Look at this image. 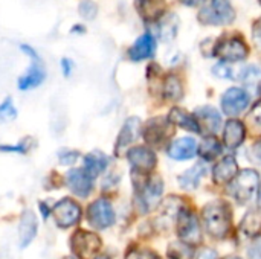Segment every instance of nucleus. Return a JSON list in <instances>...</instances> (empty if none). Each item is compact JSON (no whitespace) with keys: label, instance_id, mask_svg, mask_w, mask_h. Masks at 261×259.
<instances>
[{"label":"nucleus","instance_id":"nucleus-1","mask_svg":"<svg viewBox=\"0 0 261 259\" xmlns=\"http://www.w3.org/2000/svg\"><path fill=\"white\" fill-rule=\"evenodd\" d=\"M202 220L206 229V234L213 238L222 240L231 231V209L225 202H213L205 206L202 212Z\"/></svg>","mask_w":261,"mask_h":259},{"label":"nucleus","instance_id":"nucleus-2","mask_svg":"<svg viewBox=\"0 0 261 259\" xmlns=\"http://www.w3.org/2000/svg\"><path fill=\"white\" fill-rule=\"evenodd\" d=\"M213 55L223 60V63H237L249 55V47L242 35H223L216 41Z\"/></svg>","mask_w":261,"mask_h":259},{"label":"nucleus","instance_id":"nucleus-3","mask_svg":"<svg viewBox=\"0 0 261 259\" xmlns=\"http://www.w3.org/2000/svg\"><path fill=\"white\" fill-rule=\"evenodd\" d=\"M199 21L210 26H225L236 20V11L229 0H210L199 11Z\"/></svg>","mask_w":261,"mask_h":259},{"label":"nucleus","instance_id":"nucleus-4","mask_svg":"<svg viewBox=\"0 0 261 259\" xmlns=\"http://www.w3.org/2000/svg\"><path fill=\"white\" fill-rule=\"evenodd\" d=\"M258 189H260V177L254 169H245L239 172L231 185L232 197L242 205L254 200Z\"/></svg>","mask_w":261,"mask_h":259},{"label":"nucleus","instance_id":"nucleus-5","mask_svg":"<svg viewBox=\"0 0 261 259\" xmlns=\"http://www.w3.org/2000/svg\"><path fill=\"white\" fill-rule=\"evenodd\" d=\"M176 128L168 118H153L144 127V139L150 147L162 148L174 134Z\"/></svg>","mask_w":261,"mask_h":259},{"label":"nucleus","instance_id":"nucleus-6","mask_svg":"<svg viewBox=\"0 0 261 259\" xmlns=\"http://www.w3.org/2000/svg\"><path fill=\"white\" fill-rule=\"evenodd\" d=\"M176 231L182 243L190 246H197L202 241L199 218L188 209H182L176 218Z\"/></svg>","mask_w":261,"mask_h":259},{"label":"nucleus","instance_id":"nucleus-7","mask_svg":"<svg viewBox=\"0 0 261 259\" xmlns=\"http://www.w3.org/2000/svg\"><path fill=\"white\" fill-rule=\"evenodd\" d=\"M115 209L107 198H98L87 208V220L89 224L98 231L109 229L115 224Z\"/></svg>","mask_w":261,"mask_h":259},{"label":"nucleus","instance_id":"nucleus-8","mask_svg":"<svg viewBox=\"0 0 261 259\" xmlns=\"http://www.w3.org/2000/svg\"><path fill=\"white\" fill-rule=\"evenodd\" d=\"M52 214L58 227L69 229L80 223L83 211H81V206L75 200H72L70 197H64L54 206Z\"/></svg>","mask_w":261,"mask_h":259},{"label":"nucleus","instance_id":"nucleus-9","mask_svg":"<svg viewBox=\"0 0 261 259\" xmlns=\"http://www.w3.org/2000/svg\"><path fill=\"white\" fill-rule=\"evenodd\" d=\"M101 247V240L96 234L76 231L70 238V249L76 258H92Z\"/></svg>","mask_w":261,"mask_h":259},{"label":"nucleus","instance_id":"nucleus-10","mask_svg":"<svg viewBox=\"0 0 261 259\" xmlns=\"http://www.w3.org/2000/svg\"><path fill=\"white\" fill-rule=\"evenodd\" d=\"M127 159L130 162L132 171L139 176L150 174L156 166V154L148 147H135L127 153Z\"/></svg>","mask_w":261,"mask_h":259},{"label":"nucleus","instance_id":"nucleus-11","mask_svg":"<svg viewBox=\"0 0 261 259\" xmlns=\"http://www.w3.org/2000/svg\"><path fill=\"white\" fill-rule=\"evenodd\" d=\"M64 183L70 192L80 198H87L93 191V179L83 168L67 171L64 176Z\"/></svg>","mask_w":261,"mask_h":259},{"label":"nucleus","instance_id":"nucleus-12","mask_svg":"<svg viewBox=\"0 0 261 259\" xmlns=\"http://www.w3.org/2000/svg\"><path fill=\"white\" fill-rule=\"evenodd\" d=\"M249 105V95L246 90L232 87L222 96V108L228 116H237Z\"/></svg>","mask_w":261,"mask_h":259},{"label":"nucleus","instance_id":"nucleus-13","mask_svg":"<svg viewBox=\"0 0 261 259\" xmlns=\"http://www.w3.org/2000/svg\"><path fill=\"white\" fill-rule=\"evenodd\" d=\"M162 191H164V182L161 177L156 176V177H151L150 180H147L138 194L142 209L148 211V209L154 208L162 195Z\"/></svg>","mask_w":261,"mask_h":259},{"label":"nucleus","instance_id":"nucleus-14","mask_svg":"<svg viewBox=\"0 0 261 259\" xmlns=\"http://www.w3.org/2000/svg\"><path fill=\"white\" fill-rule=\"evenodd\" d=\"M196 121L199 124L200 133L206 134V136H213L219 131L220 125H222V118L219 114V111L213 107H202L196 111Z\"/></svg>","mask_w":261,"mask_h":259},{"label":"nucleus","instance_id":"nucleus-15","mask_svg":"<svg viewBox=\"0 0 261 259\" xmlns=\"http://www.w3.org/2000/svg\"><path fill=\"white\" fill-rule=\"evenodd\" d=\"M38 224L35 214L31 209H24L21 217H20V224H18V244L21 249H26L34 238L37 237Z\"/></svg>","mask_w":261,"mask_h":259},{"label":"nucleus","instance_id":"nucleus-16","mask_svg":"<svg viewBox=\"0 0 261 259\" xmlns=\"http://www.w3.org/2000/svg\"><path fill=\"white\" fill-rule=\"evenodd\" d=\"M141 131V121L138 118H130L125 121L122 130L119 131L116 145H115V151L118 156H121L124 151H127V148L132 145V142L136 140V137L139 136Z\"/></svg>","mask_w":261,"mask_h":259},{"label":"nucleus","instance_id":"nucleus-17","mask_svg":"<svg viewBox=\"0 0 261 259\" xmlns=\"http://www.w3.org/2000/svg\"><path fill=\"white\" fill-rule=\"evenodd\" d=\"M237 172H239V165L236 159L232 156H226L216 163L213 169V180L216 185H228L237 177Z\"/></svg>","mask_w":261,"mask_h":259},{"label":"nucleus","instance_id":"nucleus-18","mask_svg":"<svg viewBox=\"0 0 261 259\" xmlns=\"http://www.w3.org/2000/svg\"><path fill=\"white\" fill-rule=\"evenodd\" d=\"M156 49V41L151 34H144L141 35L135 44L128 49V58L132 61H142L150 56H153Z\"/></svg>","mask_w":261,"mask_h":259},{"label":"nucleus","instance_id":"nucleus-19","mask_svg":"<svg viewBox=\"0 0 261 259\" xmlns=\"http://www.w3.org/2000/svg\"><path fill=\"white\" fill-rule=\"evenodd\" d=\"M246 136V128L243 125V122L237 121V119H229L225 124V130H223V142L225 147L229 150H236L239 148Z\"/></svg>","mask_w":261,"mask_h":259},{"label":"nucleus","instance_id":"nucleus-20","mask_svg":"<svg viewBox=\"0 0 261 259\" xmlns=\"http://www.w3.org/2000/svg\"><path fill=\"white\" fill-rule=\"evenodd\" d=\"M197 153V143L193 137L176 139L168 147V156L174 160H187L194 157Z\"/></svg>","mask_w":261,"mask_h":259},{"label":"nucleus","instance_id":"nucleus-21","mask_svg":"<svg viewBox=\"0 0 261 259\" xmlns=\"http://www.w3.org/2000/svg\"><path fill=\"white\" fill-rule=\"evenodd\" d=\"M46 78V72L41 66V61H32L31 67L28 69V72L24 75H21L18 78V89L26 92V90H32L35 87H38Z\"/></svg>","mask_w":261,"mask_h":259},{"label":"nucleus","instance_id":"nucleus-22","mask_svg":"<svg viewBox=\"0 0 261 259\" xmlns=\"http://www.w3.org/2000/svg\"><path fill=\"white\" fill-rule=\"evenodd\" d=\"M135 6L145 21H156L165 12V0H135Z\"/></svg>","mask_w":261,"mask_h":259},{"label":"nucleus","instance_id":"nucleus-23","mask_svg":"<svg viewBox=\"0 0 261 259\" xmlns=\"http://www.w3.org/2000/svg\"><path fill=\"white\" fill-rule=\"evenodd\" d=\"M107 166H109V157L101 151H92V153L86 154L83 159V169L92 179L102 174L107 169Z\"/></svg>","mask_w":261,"mask_h":259},{"label":"nucleus","instance_id":"nucleus-24","mask_svg":"<svg viewBox=\"0 0 261 259\" xmlns=\"http://www.w3.org/2000/svg\"><path fill=\"white\" fill-rule=\"evenodd\" d=\"M168 119H170V122L174 127L177 125V127H182L184 130H188L191 133H200V128H199V124L196 121V116L190 114L184 108H173L170 111Z\"/></svg>","mask_w":261,"mask_h":259},{"label":"nucleus","instance_id":"nucleus-25","mask_svg":"<svg viewBox=\"0 0 261 259\" xmlns=\"http://www.w3.org/2000/svg\"><path fill=\"white\" fill-rule=\"evenodd\" d=\"M240 231L245 237L254 238L261 234V209H252L249 211L240 224Z\"/></svg>","mask_w":261,"mask_h":259},{"label":"nucleus","instance_id":"nucleus-26","mask_svg":"<svg viewBox=\"0 0 261 259\" xmlns=\"http://www.w3.org/2000/svg\"><path fill=\"white\" fill-rule=\"evenodd\" d=\"M203 176H205V166L202 163H197L193 168L187 169L182 176H179V185L182 189L193 191L199 186Z\"/></svg>","mask_w":261,"mask_h":259},{"label":"nucleus","instance_id":"nucleus-27","mask_svg":"<svg viewBox=\"0 0 261 259\" xmlns=\"http://www.w3.org/2000/svg\"><path fill=\"white\" fill-rule=\"evenodd\" d=\"M162 93L168 101H179L184 96V87L180 79L176 75H168L164 79Z\"/></svg>","mask_w":261,"mask_h":259},{"label":"nucleus","instance_id":"nucleus-28","mask_svg":"<svg viewBox=\"0 0 261 259\" xmlns=\"http://www.w3.org/2000/svg\"><path fill=\"white\" fill-rule=\"evenodd\" d=\"M220 151H222V145L214 136H206L199 147V154L206 162L214 160L220 154Z\"/></svg>","mask_w":261,"mask_h":259},{"label":"nucleus","instance_id":"nucleus-29","mask_svg":"<svg viewBox=\"0 0 261 259\" xmlns=\"http://www.w3.org/2000/svg\"><path fill=\"white\" fill-rule=\"evenodd\" d=\"M170 259H194L196 253H194V247L190 244H185L182 241L179 243H171L167 252Z\"/></svg>","mask_w":261,"mask_h":259},{"label":"nucleus","instance_id":"nucleus-30","mask_svg":"<svg viewBox=\"0 0 261 259\" xmlns=\"http://www.w3.org/2000/svg\"><path fill=\"white\" fill-rule=\"evenodd\" d=\"M242 81L249 85L251 89H258V85L261 84V70L257 66H249L245 67L242 72Z\"/></svg>","mask_w":261,"mask_h":259},{"label":"nucleus","instance_id":"nucleus-31","mask_svg":"<svg viewBox=\"0 0 261 259\" xmlns=\"http://www.w3.org/2000/svg\"><path fill=\"white\" fill-rule=\"evenodd\" d=\"M17 118V108L11 98H5V101L0 104V121L9 122Z\"/></svg>","mask_w":261,"mask_h":259},{"label":"nucleus","instance_id":"nucleus-32","mask_svg":"<svg viewBox=\"0 0 261 259\" xmlns=\"http://www.w3.org/2000/svg\"><path fill=\"white\" fill-rule=\"evenodd\" d=\"M248 122L254 133L261 134V101H258L248 114Z\"/></svg>","mask_w":261,"mask_h":259},{"label":"nucleus","instance_id":"nucleus-33","mask_svg":"<svg viewBox=\"0 0 261 259\" xmlns=\"http://www.w3.org/2000/svg\"><path fill=\"white\" fill-rule=\"evenodd\" d=\"M98 8L92 0H83L80 3V15L86 20H93L96 17Z\"/></svg>","mask_w":261,"mask_h":259},{"label":"nucleus","instance_id":"nucleus-34","mask_svg":"<svg viewBox=\"0 0 261 259\" xmlns=\"http://www.w3.org/2000/svg\"><path fill=\"white\" fill-rule=\"evenodd\" d=\"M125 259H161L154 252L148 249H130L125 255Z\"/></svg>","mask_w":261,"mask_h":259},{"label":"nucleus","instance_id":"nucleus-35","mask_svg":"<svg viewBox=\"0 0 261 259\" xmlns=\"http://www.w3.org/2000/svg\"><path fill=\"white\" fill-rule=\"evenodd\" d=\"M78 157H80V153L75 151V150H67V148H64V150H61V151L58 153V162H60L61 165H66V166L73 165V163L78 160Z\"/></svg>","mask_w":261,"mask_h":259},{"label":"nucleus","instance_id":"nucleus-36","mask_svg":"<svg viewBox=\"0 0 261 259\" xmlns=\"http://www.w3.org/2000/svg\"><path fill=\"white\" fill-rule=\"evenodd\" d=\"M29 139V137H28ZM26 139V140H28ZM26 140L23 142H20V143H17V145H0V151L2 153H14V154H26L28 151H29V145L26 143Z\"/></svg>","mask_w":261,"mask_h":259},{"label":"nucleus","instance_id":"nucleus-37","mask_svg":"<svg viewBox=\"0 0 261 259\" xmlns=\"http://www.w3.org/2000/svg\"><path fill=\"white\" fill-rule=\"evenodd\" d=\"M213 72L219 76V78H234L232 76V69L226 64V63H219L214 66Z\"/></svg>","mask_w":261,"mask_h":259},{"label":"nucleus","instance_id":"nucleus-38","mask_svg":"<svg viewBox=\"0 0 261 259\" xmlns=\"http://www.w3.org/2000/svg\"><path fill=\"white\" fill-rule=\"evenodd\" d=\"M252 40L254 44L261 50V18L255 20V23L252 24Z\"/></svg>","mask_w":261,"mask_h":259},{"label":"nucleus","instance_id":"nucleus-39","mask_svg":"<svg viewBox=\"0 0 261 259\" xmlns=\"http://www.w3.org/2000/svg\"><path fill=\"white\" fill-rule=\"evenodd\" d=\"M248 258L249 259H261V237L254 241V244L248 250Z\"/></svg>","mask_w":261,"mask_h":259},{"label":"nucleus","instance_id":"nucleus-40","mask_svg":"<svg viewBox=\"0 0 261 259\" xmlns=\"http://www.w3.org/2000/svg\"><path fill=\"white\" fill-rule=\"evenodd\" d=\"M251 157L254 159V162H257L258 165H261V139L258 142L254 143V147L251 150Z\"/></svg>","mask_w":261,"mask_h":259},{"label":"nucleus","instance_id":"nucleus-41","mask_svg":"<svg viewBox=\"0 0 261 259\" xmlns=\"http://www.w3.org/2000/svg\"><path fill=\"white\" fill-rule=\"evenodd\" d=\"M20 49L24 52V53H28L29 55V58L32 60V61H40V56H38V53L31 47V46H28V44H21L20 46Z\"/></svg>","mask_w":261,"mask_h":259},{"label":"nucleus","instance_id":"nucleus-42","mask_svg":"<svg viewBox=\"0 0 261 259\" xmlns=\"http://www.w3.org/2000/svg\"><path fill=\"white\" fill-rule=\"evenodd\" d=\"M38 208H40L41 218H43V220H47V218L50 217V214H52V211H50L49 205H47L46 202H40V203H38Z\"/></svg>","mask_w":261,"mask_h":259},{"label":"nucleus","instance_id":"nucleus-43","mask_svg":"<svg viewBox=\"0 0 261 259\" xmlns=\"http://www.w3.org/2000/svg\"><path fill=\"white\" fill-rule=\"evenodd\" d=\"M72 67H73V64H72V61H70L69 58H63V60H61V69H63L64 76H70Z\"/></svg>","mask_w":261,"mask_h":259},{"label":"nucleus","instance_id":"nucleus-44","mask_svg":"<svg viewBox=\"0 0 261 259\" xmlns=\"http://www.w3.org/2000/svg\"><path fill=\"white\" fill-rule=\"evenodd\" d=\"M197 259H216V252L213 249H203Z\"/></svg>","mask_w":261,"mask_h":259},{"label":"nucleus","instance_id":"nucleus-45","mask_svg":"<svg viewBox=\"0 0 261 259\" xmlns=\"http://www.w3.org/2000/svg\"><path fill=\"white\" fill-rule=\"evenodd\" d=\"M180 2L187 6H199L203 0H180Z\"/></svg>","mask_w":261,"mask_h":259},{"label":"nucleus","instance_id":"nucleus-46","mask_svg":"<svg viewBox=\"0 0 261 259\" xmlns=\"http://www.w3.org/2000/svg\"><path fill=\"white\" fill-rule=\"evenodd\" d=\"M223 259H242L240 256H226V258H223Z\"/></svg>","mask_w":261,"mask_h":259},{"label":"nucleus","instance_id":"nucleus-47","mask_svg":"<svg viewBox=\"0 0 261 259\" xmlns=\"http://www.w3.org/2000/svg\"><path fill=\"white\" fill-rule=\"evenodd\" d=\"M95 259H110V258H109V256H104V255H102V256H96Z\"/></svg>","mask_w":261,"mask_h":259},{"label":"nucleus","instance_id":"nucleus-48","mask_svg":"<svg viewBox=\"0 0 261 259\" xmlns=\"http://www.w3.org/2000/svg\"><path fill=\"white\" fill-rule=\"evenodd\" d=\"M258 200H260V206H261V188H260V195H258Z\"/></svg>","mask_w":261,"mask_h":259},{"label":"nucleus","instance_id":"nucleus-49","mask_svg":"<svg viewBox=\"0 0 261 259\" xmlns=\"http://www.w3.org/2000/svg\"><path fill=\"white\" fill-rule=\"evenodd\" d=\"M258 3H260V5H261V0H258Z\"/></svg>","mask_w":261,"mask_h":259}]
</instances>
